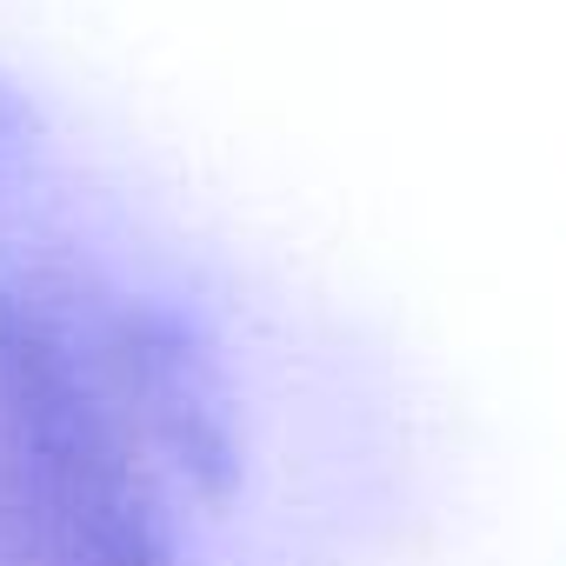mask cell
<instances>
[{
	"mask_svg": "<svg viewBox=\"0 0 566 566\" xmlns=\"http://www.w3.org/2000/svg\"><path fill=\"white\" fill-rule=\"evenodd\" d=\"M0 526L14 566H167L67 334L0 301Z\"/></svg>",
	"mask_w": 566,
	"mask_h": 566,
	"instance_id": "obj_1",
	"label": "cell"
}]
</instances>
